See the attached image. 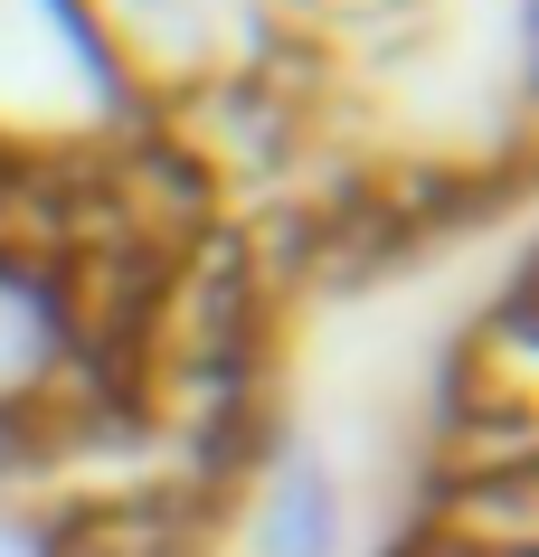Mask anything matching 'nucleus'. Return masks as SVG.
<instances>
[{
    "label": "nucleus",
    "instance_id": "obj_1",
    "mask_svg": "<svg viewBox=\"0 0 539 557\" xmlns=\"http://www.w3.org/2000/svg\"><path fill=\"white\" fill-rule=\"evenodd\" d=\"M218 510L209 492H143V500H95V520L58 529V557H209L218 548Z\"/></svg>",
    "mask_w": 539,
    "mask_h": 557
},
{
    "label": "nucleus",
    "instance_id": "obj_2",
    "mask_svg": "<svg viewBox=\"0 0 539 557\" xmlns=\"http://www.w3.org/2000/svg\"><path fill=\"white\" fill-rule=\"evenodd\" d=\"M58 369H66L58 284H48L29 256H0V416H20Z\"/></svg>",
    "mask_w": 539,
    "mask_h": 557
},
{
    "label": "nucleus",
    "instance_id": "obj_3",
    "mask_svg": "<svg viewBox=\"0 0 539 557\" xmlns=\"http://www.w3.org/2000/svg\"><path fill=\"white\" fill-rule=\"evenodd\" d=\"M341 548V482L322 463H274L256 500V557H331Z\"/></svg>",
    "mask_w": 539,
    "mask_h": 557
},
{
    "label": "nucleus",
    "instance_id": "obj_4",
    "mask_svg": "<svg viewBox=\"0 0 539 557\" xmlns=\"http://www.w3.org/2000/svg\"><path fill=\"white\" fill-rule=\"evenodd\" d=\"M0 557H58V529H48V520H20V510H0Z\"/></svg>",
    "mask_w": 539,
    "mask_h": 557
}]
</instances>
